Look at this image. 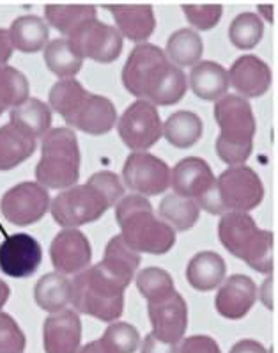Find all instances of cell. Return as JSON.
<instances>
[{
  "mask_svg": "<svg viewBox=\"0 0 278 353\" xmlns=\"http://www.w3.org/2000/svg\"><path fill=\"white\" fill-rule=\"evenodd\" d=\"M27 345L25 334L13 316L0 311V353H23Z\"/></svg>",
  "mask_w": 278,
  "mask_h": 353,
  "instance_id": "cell-38",
  "label": "cell"
},
{
  "mask_svg": "<svg viewBox=\"0 0 278 353\" xmlns=\"http://www.w3.org/2000/svg\"><path fill=\"white\" fill-rule=\"evenodd\" d=\"M9 123H13L32 139L45 137L50 132L52 110L38 98H29L21 105L14 107L9 114Z\"/></svg>",
  "mask_w": 278,
  "mask_h": 353,
  "instance_id": "cell-27",
  "label": "cell"
},
{
  "mask_svg": "<svg viewBox=\"0 0 278 353\" xmlns=\"http://www.w3.org/2000/svg\"><path fill=\"white\" fill-rule=\"evenodd\" d=\"M204 132L202 119L190 110H178L163 125V137L178 150H188L200 141Z\"/></svg>",
  "mask_w": 278,
  "mask_h": 353,
  "instance_id": "cell-28",
  "label": "cell"
},
{
  "mask_svg": "<svg viewBox=\"0 0 278 353\" xmlns=\"http://www.w3.org/2000/svg\"><path fill=\"white\" fill-rule=\"evenodd\" d=\"M80 178V148L76 133L70 128H54L43 137L41 160L36 165V179L43 188L67 190Z\"/></svg>",
  "mask_w": 278,
  "mask_h": 353,
  "instance_id": "cell-8",
  "label": "cell"
},
{
  "mask_svg": "<svg viewBox=\"0 0 278 353\" xmlns=\"http://www.w3.org/2000/svg\"><path fill=\"white\" fill-rule=\"evenodd\" d=\"M100 341L108 353H135L140 346V334L126 321H114Z\"/></svg>",
  "mask_w": 278,
  "mask_h": 353,
  "instance_id": "cell-37",
  "label": "cell"
},
{
  "mask_svg": "<svg viewBox=\"0 0 278 353\" xmlns=\"http://www.w3.org/2000/svg\"><path fill=\"white\" fill-rule=\"evenodd\" d=\"M11 55H13V45L9 39V32L6 29H0V66H6Z\"/></svg>",
  "mask_w": 278,
  "mask_h": 353,
  "instance_id": "cell-44",
  "label": "cell"
},
{
  "mask_svg": "<svg viewBox=\"0 0 278 353\" xmlns=\"http://www.w3.org/2000/svg\"><path fill=\"white\" fill-rule=\"evenodd\" d=\"M126 288L94 265L75 275L71 283V303L82 314L114 323L125 311Z\"/></svg>",
  "mask_w": 278,
  "mask_h": 353,
  "instance_id": "cell-7",
  "label": "cell"
},
{
  "mask_svg": "<svg viewBox=\"0 0 278 353\" xmlns=\"http://www.w3.org/2000/svg\"><path fill=\"white\" fill-rule=\"evenodd\" d=\"M153 336L169 345H179L188 328V305L179 293L147 305Z\"/></svg>",
  "mask_w": 278,
  "mask_h": 353,
  "instance_id": "cell-17",
  "label": "cell"
},
{
  "mask_svg": "<svg viewBox=\"0 0 278 353\" xmlns=\"http://www.w3.org/2000/svg\"><path fill=\"white\" fill-rule=\"evenodd\" d=\"M122 196L125 187L119 176L101 170L92 174L85 185H75L61 192L50 203V212L61 228L76 229L101 219Z\"/></svg>",
  "mask_w": 278,
  "mask_h": 353,
  "instance_id": "cell-2",
  "label": "cell"
},
{
  "mask_svg": "<svg viewBox=\"0 0 278 353\" xmlns=\"http://www.w3.org/2000/svg\"><path fill=\"white\" fill-rule=\"evenodd\" d=\"M137 288L140 295L149 303L165 300L174 293V279L163 268L149 266L138 272L137 275Z\"/></svg>",
  "mask_w": 278,
  "mask_h": 353,
  "instance_id": "cell-36",
  "label": "cell"
},
{
  "mask_svg": "<svg viewBox=\"0 0 278 353\" xmlns=\"http://www.w3.org/2000/svg\"><path fill=\"white\" fill-rule=\"evenodd\" d=\"M257 302V286L248 275H231L216 293V312L227 320H241Z\"/></svg>",
  "mask_w": 278,
  "mask_h": 353,
  "instance_id": "cell-19",
  "label": "cell"
},
{
  "mask_svg": "<svg viewBox=\"0 0 278 353\" xmlns=\"http://www.w3.org/2000/svg\"><path fill=\"white\" fill-rule=\"evenodd\" d=\"M96 8L94 6H67V4H48L45 6V18L48 20L54 29L58 32L70 36L76 27H80L83 21L92 20L96 18Z\"/></svg>",
  "mask_w": 278,
  "mask_h": 353,
  "instance_id": "cell-33",
  "label": "cell"
},
{
  "mask_svg": "<svg viewBox=\"0 0 278 353\" xmlns=\"http://www.w3.org/2000/svg\"><path fill=\"white\" fill-rule=\"evenodd\" d=\"M190 88L200 100H218L228 89L227 70L213 61H200L190 73Z\"/></svg>",
  "mask_w": 278,
  "mask_h": 353,
  "instance_id": "cell-24",
  "label": "cell"
},
{
  "mask_svg": "<svg viewBox=\"0 0 278 353\" xmlns=\"http://www.w3.org/2000/svg\"><path fill=\"white\" fill-rule=\"evenodd\" d=\"M50 194L34 181H23L9 188L0 201V210L8 222L17 225L36 224L50 210Z\"/></svg>",
  "mask_w": 278,
  "mask_h": 353,
  "instance_id": "cell-14",
  "label": "cell"
},
{
  "mask_svg": "<svg viewBox=\"0 0 278 353\" xmlns=\"http://www.w3.org/2000/svg\"><path fill=\"white\" fill-rule=\"evenodd\" d=\"M50 105L67 125L87 135H105L116 126V105L105 96L85 91L76 79L55 82Z\"/></svg>",
  "mask_w": 278,
  "mask_h": 353,
  "instance_id": "cell-3",
  "label": "cell"
},
{
  "mask_svg": "<svg viewBox=\"0 0 278 353\" xmlns=\"http://www.w3.org/2000/svg\"><path fill=\"white\" fill-rule=\"evenodd\" d=\"M45 63L52 73L61 79H73L82 70L83 59L67 38L54 39L45 48Z\"/></svg>",
  "mask_w": 278,
  "mask_h": 353,
  "instance_id": "cell-32",
  "label": "cell"
},
{
  "mask_svg": "<svg viewBox=\"0 0 278 353\" xmlns=\"http://www.w3.org/2000/svg\"><path fill=\"white\" fill-rule=\"evenodd\" d=\"M227 272L224 258L213 250L195 254L186 266V281L197 291H211L222 284Z\"/></svg>",
  "mask_w": 278,
  "mask_h": 353,
  "instance_id": "cell-23",
  "label": "cell"
},
{
  "mask_svg": "<svg viewBox=\"0 0 278 353\" xmlns=\"http://www.w3.org/2000/svg\"><path fill=\"white\" fill-rule=\"evenodd\" d=\"M213 114L222 130L216 139V153L227 165H243L252 154L257 132L252 105L241 96L227 94L216 101Z\"/></svg>",
  "mask_w": 278,
  "mask_h": 353,
  "instance_id": "cell-5",
  "label": "cell"
},
{
  "mask_svg": "<svg viewBox=\"0 0 278 353\" xmlns=\"http://www.w3.org/2000/svg\"><path fill=\"white\" fill-rule=\"evenodd\" d=\"M227 75L228 83L239 92L241 98H259L266 94L273 79L270 66L257 55H243L236 59Z\"/></svg>",
  "mask_w": 278,
  "mask_h": 353,
  "instance_id": "cell-20",
  "label": "cell"
},
{
  "mask_svg": "<svg viewBox=\"0 0 278 353\" xmlns=\"http://www.w3.org/2000/svg\"><path fill=\"white\" fill-rule=\"evenodd\" d=\"M43 261L39 241L30 234L17 233L0 243V270L13 279L30 277Z\"/></svg>",
  "mask_w": 278,
  "mask_h": 353,
  "instance_id": "cell-15",
  "label": "cell"
},
{
  "mask_svg": "<svg viewBox=\"0 0 278 353\" xmlns=\"http://www.w3.org/2000/svg\"><path fill=\"white\" fill-rule=\"evenodd\" d=\"M8 32L13 48L23 54H36L39 50H45L48 45V36H50L45 20L36 14L17 18Z\"/></svg>",
  "mask_w": 278,
  "mask_h": 353,
  "instance_id": "cell-26",
  "label": "cell"
},
{
  "mask_svg": "<svg viewBox=\"0 0 278 353\" xmlns=\"http://www.w3.org/2000/svg\"><path fill=\"white\" fill-rule=\"evenodd\" d=\"M122 178L126 187L138 196H158L171 187V167L147 151H135L126 158Z\"/></svg>",
  "mask_w": 278,
  "mask_h": 353,
  "instance_id": "cell-13",
  "label": "cell"
},
{
  "mask_svg": "<svg viewBox=\"0 0 278 353\" xmlns=\"http://www.w3.org/2000/svg\"><path fill=\"white\" fill-rule=\"evenodd\" d=\"M9 293H11V291H9V286L0 279V311H2V307H4L6 302H8Z\"/></svg>",
  "mask_w": 278,
  "mask_h": 353,
  "instance_id": "cell-46",
  "label": "cell"
},
{
  "mask_svg": "<svg viewBox=\"0 0 278 353\" xmlns=\"http://www.w3.org/2000/svg\"><path fill=\"white\" fill-rule=\"evenodd\" d=\"M257 296L262 300L268 309H275V277L270 275V277L266 279L264 284H262L261 290L257 291Z\"/></svg>",
  "mask_w": 278,
  "mask_h": 353,
  "instance_id": "cell-42",
  "label": "cell"
},
{
  "mask_svg": "<svg viewBox=\"0 0 278 353\" xmlns=\"http://www.w3.org/2000/svg\"><path fill=\"white\" fill-rule=\"evenodd\" d=\"M82 343V321L78 312L64 309L50 314L43 325L45 353H78Z\"/></svg>",
  "mask_w": 278,
  "mask_h": 353,
  "instance_id": "cell-18",
  "label": "cell"
},
{
  "mask_svg": "<svg viewBox=\"0 0 278 353\" xmlns=\"http://www.w3.org/2000/svg\"><path fill=\"white\" fill-rule=\"evenodd\" d=\"M78 353H108L107 348H105L103 345H101V341H92V343H89V345L83 346L82 350H78Z\"/></svg>",
  "mask_w": 278,
  "mask_h": 353,
  "instance_id": "cell-45",
  "label": "cell"
},
{
  "mask_svg": "<svg viewBox=\"0 0 278 353\" xmlns=\"http://www.w3.org/2000/svg\"><path fill=\"white\" fill-rule=\"evenodd\" d=\"M120 141L133 151H146L163 137L162 117L158 108L149 101L137 100L117 119Z\"/></svg>",
  "mask_w": 278,
  "mask_h": 353,
  "instance_id": "cell-11",
  "label": "cell"
},
{
  "mask_svg": "<svg viewBox=\"0 0 278 353\" xmlns=\"http://www.w3.org/2000/svg\"><path fill=\"white\" fill-rule=\"evenodd\" d=\"M264 26L262 18L255 13H241L228 27V39L239 50H252L261 43Z\"/></svg>",
  "mask_w": 278,
  "mask_h": 353,
  "instance_id": "cell-35",
  "label": "cell"
},
{
  "mask_svg": "<svg viewBox=\"0 0 278 353\" xmlns=\"http://www.w3.org/2000/svg\"><path fill=\"white\" fill-rule=\"evenodd\" d=\"M92 249L87 236L78 229H64L50 245V259L55 272L61 275H78L87 270Z\"/></svg>",
  "mask_w": 278,
  "mask_h": 353,
  "instance_id": "cell-16",
  "label": "cell"
},
{
  "mask_svg": "<svg viewBox=\"0 0 278 353\" xmlns=\"http://www.w3.org/2000/svg\"><path fill=\"white\" fill-rule=\"evenodd\" d=\"M82 59H92L96 63L108 64L117 61L122 52V36L112 26H107L98 18L83 21L67 36Z\"/></svg>",
  "mask_w": 278,
  "mask_h": 353,
  "instance_id": "cell-12",
  "label": "cell"
},
{
  "mask_svg": "<svg viewBox=\"0 0 278 353\" xmlns=\"http://www.w3.org/2000/svg\"><path fill=\"white\" fill-rule=\"evenodd\" d=\"M140 353H179V350L178 345H169L154 337L153 334H147L140 346Z\"/></svg>",
  "mask_w": 278,
  "mask_h": 353,
  "instance_id": "cell-41",
  "label": "cell"
},
{
  "mask_svg": "<svg viewBox=\"0 0 278 353\" xmlns=\"http://www.w3.org/2000/svg\"><path fill=\"white\" fill-rule=\"evenodd\" d=\"M218 238L228 252L250 268L264 275L273 274V233L259 229L248 213H224L218 224Z\"/></svg>",
  "mask_w": 278,
  "mask_h": 353,
  "instance_id": "cell-6",
  "label": "cell"
},
{
  "mask_svg": "<svg viewBox=\"0 0 278 353\" xmlns=\"http://www.w3.org/2000/svg\"><path fill=\"white\" fill-rule=\"evenodd\" d=\"M228 353H268V350H266L259 341L241 339L231 348Z\"/></svg>",
  "mask_w": 278,
  "mask_h": 353,
  "instance_id": "cell-43",
  "label": "cell"
},
{
  "mask_svg": "<svg viewBox=\"0 0 278 353\" xmlns=\"http://www.w3.org/2000/svg\"><path fill=\"white\" fill-rule=\"evenodd\" d=\"M116 219L120 236L138 254H167L175 245V231L154 215L146 197L133 194L117 203Z\"/></svg>",
  "mask_w": 278,
  "mask_h": 353,
  "instance_id": "cell-4",
  "label": "cell"
},
{
  "mask_svg": "<svg viewBox=\"0 0 278 353\" xmlns=\"http://www.w3.org/2000/svg\"><path fill=\"white\" fill-rule=\"evenodd\" d=\"M160 216L167 225L174 231H188L197 224L200 215V208L195 201L181 197L178 194H169L160 203Z\"/></svg>",
  "mask_w": 278,
  "mask_h": 353,
  "instance_id": "cell-31",
  "label": "cell"
},
{
  "mask_svg": "<svg viewBox=\"0 0 278 353\" xmlns=\"http://www.w3.org/2000/svg\"><path fill=\"white\" fill-rule=\"evenodd\" d=\"M216 192L225 213H246L255 210L264 199L262 179L252 167H228L216 179Z\"/></svg>",
  "mask_w": 278,
  "mask_h": 353,
  "instance_id": "cell-10",
  "label": "cell"
},
{
  "mask_svg": "<svg viewBox=\"0 0 278 353\" xmlns=\"http://www.w3.org/2000/svg\"><path fill=\"white\" fill-rule=\"evenodd\" d=\"M36 151V139L13 123L0 126V170H11L23 163Z\"/></svg>",
  "mask_w": 278,
  "mask_h": 353,
  "instance_id": "cell-25",
  "label": "cell"
},
{
  "mask_svg": "<svg viewBox=\"0 0 278 353\" xmlns=\"http://www.w3.org/2000/svg\"><path fill=\"white\" fill-rule=\"evenodd\" d=\"M120 77L129 94L154 107L175 105L186 94L184 71L175 68L160 46L151 43H140L133 48Z\"/></svg>",
  "mask_w": 278,
  "mask_h": 353,
  "instance_id": "cell-1",
  "label": "cell"
},
{
  "mask_svg": "<svg viewBox=\"0 0 278 353\" xmlns=\"http://www.w3.org/2000/svg\"><path fill=\"white\" fill-rule=\"evenodd\" d=\"M179 353H222L220 346L209 336H190L181 341Z\"/></svg>",
  "mask_w": 278,
  "mask_h": 353,
  "instance_id": "cell-40",
  "label": "cell"
},
{
  "mask_svg": "<svg viewBox=\"0 0 278 353\" xmlns=\"http://www.w3.org/2000/svg\"><path fill=\"white\" fill-rule=\"evenodd\" d=\"M167 59L175 68L183 70L186 66H195L200 63L204 54V41L200 34L191 29H179L167 41Z\"/></svg>",
  "mask_w": 278,
  "mask_h": 353,
  "instance_id": "cell-30",
  "label": "cell"
},
{
  "mask_svg": "<svg viewBox=\"0 0 278 353\" xmlns=\"http://www.w3.org/2000/svg\"><path fill=\"white\" fill-rule=\"evenodd\" d=\"M140 265V254L133 250L125 241V238L117 234L107 243L103 261L98 263L101 270L125 288L129 286L133 275L137 274Z\"/></svg>",
  "mask_w": 278,
  "mask_h": 353,
  "instance_id": "cell-22",
  "label": "cell"
},
{
  "mask_svg": "<svg viewBox=\"0 0 278 353\" xmlns=\"http://www.w3.org/2000/svg\"><path fill=\"white\" fill-rule=\"evenodd\" d=\"M34 300L43 311L50 312V314L64 311L67 303H71L70 279L57 272L43 275L34 288Z\"/></svg>",
  "mask_w": 278,
  "mask_h": 353,
  "instance_id": "cell-29",
  "label": "cell"
},
{
  "mask_svg": "<svg viewBox=\"0 0 278 353\" xmlns=\"http://www.w3.org/2000/svg\"><path fill=\"white\" fill-rule=\"evenodd\" d=\"M181 9L186 20L199 30H209L216 27L224 14V8L220 4H183Z\"/></svg>",
  "mask_w": 278,
  "mask_h": 353,
  "instance_id": "cell-39",
  "label": "cell"
},
{
  "mask_svg": "<svg viewBox=\"0 0 278 353\" xmlns=\"http://www.w3.org/2000/svg\"><path fill=\"white\" fill-rule=\"evenodd\" d=\"M108 13L116 20L120 36L133 43H146L156 29L154 9L149 4L137 6H105Z\"/></svg>",
  "mask_w": 278,
  "mask_h": 353,
  "instance_id": "cell-21",
  "label": "cell"
},
{
  "mask_svg": "<svg viewBox=\"0 0 278 353\" xmlns=\"http://www.w3.org/2000/svg\"><path fill=\"white\" fill-rule=\"evenodd\" d=\"M171 185L174 194L195 201L197 206L208 213H225L216 192L215 174L209 163L202 158L188 157L178 162V165L171 170Z\"/></svg>",
  "mask_w": 278,
  "mask_h": 353,
  "instance_id": "cell-9",
  "label": "cell"
},
{
  "mask_svg": "<svg viewBox=\"0 0 278 353\" xmlns=\"http://www.w3.org/2000/svg\"><path fill=\"white\" fill-rule=\"evenodd\" d=\"M29 100V80L13 66H0V116Z\"/></svg>",
  "mask_w": 278,
  "mask_h": 353,
  "instance_id": "cell-34",
  "label": "cell"
}]
</instances>
